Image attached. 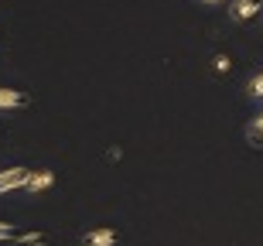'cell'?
<instances>
[{"label": "cell", "mask_w": 263, "mask_h": 246, "mask_svg": "<svg viewBox=\"0 0 263 246\" xmlns=\"http://www.w3.org/2000/svg\"><path fill=\"white\" fill-rule=\"evenodd\" d=\"M260 10H263V0H229V21H236V24L253 21Z\"/></svg>", "instance_id": "cell-1"}, {"label": "cell", "mask_w": 263, "mask_h": 246, "mask_svg": "<svg viewBox=\"0 0 263 246\" xmlns=\"http://www.w3.org/2000/svg\"><path fill=\"white\" fill-rule=\"evenodd\" d=\"M28 178H31V167H7V171H0V195L24 188Z\"/></svg>", "instance_id": "cell-2"}, {"label": "cell", "mask_w": 263, "mask_h": 246, "mask_svg": "<svg viewBox=\"0 0 263 246\" xmlns=\"http://www.w3.org/2000/svg\"><path fill=\"white\" fill-rule=\"evenodd\" d=\"M79 243H82V246H117V243H120V233H117V229H106V226L86 229Z\"/></svg>", "instance_id": "cell-3"}, {"label": "cell", "mask_w": 263, "mask_h": 246, "mask_svg": "<svg viewBox=\"0 0 263 246\" xmlns=\"http://www.w3.org/2000/svg\"><path fill=\"white\" fill-rule=\"evenodd\" d=\"M51 185H55V171H48V167H41V171H31L28 185L21 188V192H28V195H38V192H48Z\"/></svg>", "instance_id": "cell-4"}, {"label": "cell", "mask_w": 263, "mask_h": 246, "mask_svg": "<svg viewBox=\"0 0 263 246\" xmlns=\"http://www.w3.org/2000/svg\"><path fill=\"white\" fill-rule=\"evenodd\" d=\"M31 103L28 92H21V89H0V109H24Z\"/></svg>", "instance_id": "cell-5"}, {"label": "cell", "mask_w": 263, "mask_h": 246, "mask_svg": "<svg viewBox=\"0 0 263 246\" xmlns=\"http://www.w3.org/2000/svg\"><path fill=\"white\" fill-rule=\"evenodd\" d=\"M246 140H250V147H256V150L263 147V113L246 127Z\"/></svg>", "instance_id": "cell-6"}, {"label": "cell", "mask_w": 263, "mask_h": 246, "mask_svg": "<svg viewBox=\"0 0 263 246\" xmlns=\"http://www.w3.org/2000/svg\"><path fill=\"white\" fill-rule=\"evenodd\" d=\"M48 233H24V236L14 239V246H48Z\"/></svg>", "instance_id": "cell-7"}, {"label": "cell", "mask_w": 263, "mask_h": 246, "mask_svg": "<svg viewBox=\"0 0 263 246\" xmlns=\"http://www.w3.org/2000/svg\"><path fill=\"white\" fill-rule=\"evenodd\" d=\"M212 69L219 72V75H226V72L233 69V59H229V55H215V59H212Z\"/></svg>", "instance_id": "cell-8"}, {"label": "cell", "mask_w": 263, "mask_h": 246, "mask_svg": "<svg viewBox=\"0 0 263 246\" xmlns=\"http://www.w3.org/2000/svg\"><path fill=\"white\" fill-rule=\"evenodd\" d=\"M246 89H250V96H253V99H263V72H256Z\"/></svg>", "instance_id": "cell-9"}, {"label": "cell", "mask_w": 263, "mask_h": 246, "mask_svg": "<svg viewBox=\"0 0 263 246\" xmlns=\"http://www.w3.org/2000/svg\"><path fill=\"white\" fill-rule=\"evenodd\" d=\"M14 239H17L14 226H10V222H0V243H14Z\"/></svg>", "instance_id": "cell-10"}, {"label": "cell", "mask_w": 263, "mask_h": 246, "mask_svg": "<svg viewBox=\"0 0 263 246\" xmlns=\"http://www.w3.org/2000/svg\"><path fill=\"white\" fill-rule=\"evenodd\" d=\"M202 4H222V0H202Z\"/></svg>", "instance_id": "cell-11"}]
</instances>
